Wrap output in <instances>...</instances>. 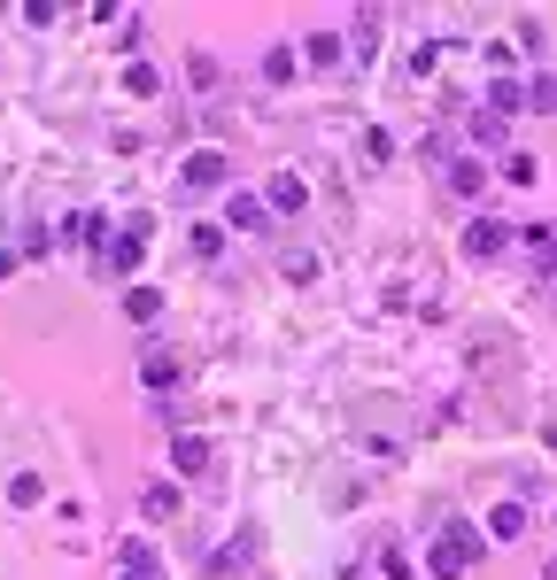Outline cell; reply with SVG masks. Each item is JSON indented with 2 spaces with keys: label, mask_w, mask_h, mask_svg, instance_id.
<instances>
[{
  "label": "cell",
  "mask_w": 557,
  "mask_h": 580,
  "mask_svg": "<svg viewBox=\"0 0 557 580\" xmlns=\"http://www.w3.org/2000/svg\"><path fill=\"white\" fill-rule=\"evenodd\" d=\"M124 310H132L140 325H155V318H163V294H155V287H132V294H124Z\"/></svg>",
  "instance_id": "7"
},
{
  "label": "cell",
  "mask_w": 557,
  "mask_h": 580,
  "mask_svg": "<svg viewBox=\"0 0 557 580\" xmlns=\"http://www.w3.org/2000/svg\"><path fill=\"white\" fill-rule=\"evenodd\" d=\"M225 217H233V225H248V232H256V225H264V202H256V194H233V202H225Z\"/></svg>",
  "instance_id": "8"
},
{
  "label": "cell",
  "mask_w": 557,
  "mask_h": 580,
  "mask_svg": "<svg viewBox=\"0 0 557 580\" xmlns=\"http://www.w3.org/2000/svg\"><path fill=\"white\" fill-rule=\"evenodd\" d=\"M503 248H519V225H511V217H472V225H465V256L472 263L503 256Z\"/></svg>",
  "instance_id": "2"
},
{
  "label": "cell",
  "mask_w": 557,
  "mask_h": 580,
  "mask_svg": "<svg viewBox=\"0 0 557 580\" xmlns=\"http://www.w3.org/2000/svg\"><path fill=\"white\" fill-rule=\"evenodd\" d=\"M147 511H155V519H171V511H178V488H171V480H155V488H147Z\"/></svg>",
  "instance_id": "14"
},
{
  "label": "cell",
  "mask_w": 557,
  "mask_h": 580,
  "mask_svg": "<svg viewBox=\"0 0 557 580\" xmlns=\"http://www.w3.org/2000/svg\"><path fill=\"white\" fill-rule=\"evenodd\" d=\"M124 580H155V573H124Z\"/></svg>",
  "instance_id": "15"
},
{
  "label": "cell",
  "mask_w": 557,
  "mask_h": 580,
  "mask_svg": "<svg viewBox=\"0 0 557 580\" xmlns=\"http://www.w3.org/2000/svg\"><path fill=\"white\" fill-rule=\"evenodd\" d=\"M449 186H457V194H480V163H472V155H457V163H449Z\"/></svg>",
  "instance_id": "11"
},
{
  "label": "cell",
  "mask_w": 557,
  "mask_h": 580,
  "mask_svg": "<svg viewBox=\"0 0 557 580\" xmlns=\"http://www.w3.org/2000/svg\"><path fill=\"white\" fill-rule=\"evenodd\" d=\"M472 557H480V534H472V526H441L434 550H426V565H434V580H457Z\"/></svg>",
  "instance_id": "1"
},
{
  "label": "cell",
  "mask_w": 557,
  "mask_h": 580,
  "mask_svg": "<svg viewBox=\"0 0 557 580\" xmlns=\"http://www.w3.org/2000/svg\"><path fill=\"white\" fill-rule=\"evenodd\" d=\"M519 526H527V511H519V503H503L496 519H488V534H496V542H511V534H519Z\"/></svg>",
  "instance_id": "12"
},
{
  "label": "cell",
  "mask_w": 557,
  "mask_h": 580,
  "mask_svg": "<svg viewBox=\"0 0 557 580\" xmlns=\"http://www.w3.org/2000/svg\"><path fill=\"white\" fill-rule=\"evenodd\" d=\"M186 186H225V155H194L186 163Z\"/></svg>",
  "instance_id": "6"
},
{
  "label": "cell",
  "mask_w": 557,
  "mask_h": 580,
  "mask_svg": "<svg viewBox=\"0 0 557 580\" xmlns=\"http://www.w3.org/2000/svg\"><path fill=\"white\" fill-rule=\"evenodd\" d=\"M302 55H310V62H341V39H333V31H310V39H302Z\"/></svg>",
  "instance_id": "9"
},
{
  "label": "cell",
  "mask_w": 557,
  "mask_h": 580,
  "mask_svg": "<svg viewBox=\"0 0 557 580\" xmlns=\"http://www.w3.org/2000/svg\"><path fill=\"white\" fill-rule=\"evenodd\" d=\"M155 86H163V78H155V62H132V70H124V93H140V101H147Z\"/></svg>",
  "instance_id": "10"
},
{
  "label": "cell",
  "mask_w": 557,
  "mask_h": 580,
  "mask_svg": "<svg viewBox=\"0 0 557 580\" xmlns=\"http://www.w3.org/2000/svg\"><path fill=\"white\" fill-rule=\"evenodd\" d=\"M171 464H178V480L209 472V441H202V434H178V441H171Z\"/></svg>",
  "instance_id": "3"
},
{
  "label": "cell",
  "mask_w": 557,
  "mask_h": 580,
  "mask_svg": "<svg viewBox=\"0 0 557 580\" xmlns=\"http://www.w3.org/2000/svg\"><path fill=\"white\" fill-rule=\"evenodd\" d=\"M140 379L155 387V395H171V387H178V356H171V348H155V356L140 364Z\"/></svg>",
  "instance_id": "5"
},
{
  "label": "cell",
  "mask_w": 557,
  "mask_h": 580,
  "mask_svg": "<svg viewBox=\"0 0 557 580\" xmlns=\"http://www.w3.org/2000/svg\"><path fill=\"white\" fill-rule=\"evenodd\" d=\"M302 202H310V194H302V178H294V171H271V217H294Z\"/></svg>",
  "instance_id": "4"
},
{
  "label": "cell",
  "mask_w": 557,
  "mask_h": 580,
  "mask_svg": "<svg viewBox=\"0 0 557 580\" xmlns=\"http://www.w3.org/2000/svg\"><path fill=\"white\" fill-rule=\"evenodd\" d=\"M264 78H271V86H287V78H294V47H271V55H264Z\"/></svg>",
  "instance_id": "13"
}]
</instances>
